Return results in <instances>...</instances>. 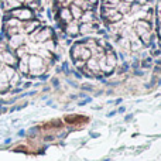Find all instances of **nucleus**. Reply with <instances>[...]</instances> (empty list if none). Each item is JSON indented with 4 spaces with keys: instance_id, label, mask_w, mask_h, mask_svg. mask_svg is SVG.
I'll list each match as a JSON object with an SVG mask.
<instances>
[{
    "instance_id": "f257e3e1",
    "label": "nucleus",
    "mask_w": 161,
    "mask_h": 161,
    "mask_svg": "<svg viewBox=\"0 0 161 161\" xmlns=\"http://www.w3.org/2000/svg\"><path fill=\"white\" fill-rule=\"evenodd\" d=\"M3 33L7 38V47L16 55L21 74L40 76L54 65L58 55V40L53 28L37 16L20 20L6 13Z\"/></svg>"
},
{
    "instance_id": "7ed1b4c3",
    "label": "nucleus",
    "mask_w": 161,
    "mask_h": 161,
    "mask_svg": "<svg viewBox=\"0 0 161 161\" xmlns=\"http://www.w3.org/2000/svg\"><path fill=\"white\" fill-rule=\"evenodd\" d=\"M99 0H53V14L68 37H83L99 30Z\"/></svg>"
},
{
    "instance_id": "20e7f679",
    "label": "nucleus",
    "mask_w": 161,
    "mask_h": 161,
    "mask_svg": "<svg viewBox=\"0 0 161 161\" xmlns=\"http://www.w3.org/2000/svg\"><path fill=\"white\" fill-rule=\"evenodd\" d=\"M76 69L91 78L110 75L117 65V55L110 44L103 38L86 37L74 42L69 51Z\"/></svg>"
},
{
    "instance_id": "423d86ee",
    "label": "nucleus",
    "mask_w": 161,
    "mask_h": 161,
    "mask_svg": "<svg viewBox=\"0 0 161 161\" xmlns=\"http://www.w3.org/2000/svg\"><path fill=\"white\" fill-rule=\"evenodd\" d=\"M154 23H156L154 27H156L157 36H158L161 40V0H157L156 8H154Z\"/></svg>"
},
{
    "instance_id": "39448f33",
    "label": "nucleus",
    "mask_w": 161,
    "mask_h": 161,
    "mask_svg": "<svg viewBox=\"0 0 161 161\" xmlns=\"http://www.w3.org/2000/svg\"><path fill=\"white\" fill-rule=\"evenodd\" d=\"M41 0H0V6L4 11H10L19 7H27L38 13L41 10Z\"/></svg>"
},
{
    "instance_id": "f03ea898",
    "label": "nucleus",
    "mask_w": 161,
    "mask_h": 161,
    "mask_svg": "<svg viewBox=\"0 0 161 161\" xmlns=\"http://www.w3.org/2000/svg\"><path fill=\"white\" fill-rule=\"evenodd\" d=\"M100 20L126 53L146 50L153 41V0H100Z\"/></svg>"
}]
</instances>
